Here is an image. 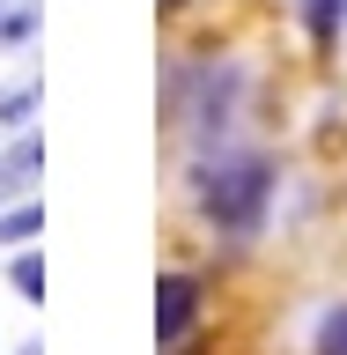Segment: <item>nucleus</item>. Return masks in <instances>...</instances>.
Segmentation results:
<instances>
[{"label":"nucleus","instance_id":"obj_4","mask_svg":"<svg viewBox=\"0 0 347 355\" xmlns=\"http://www.w3.org/2000/svg\"><path fill=\"white\" fill-rule=\"evenodd\" d=\"M44 230V207L30 200V207H15V215H0V244H30Z\"/></svg>","mask_w":347,"mask_h":355},{"label":"nucleus","instance_id":"obj_1","mask_svg":"<svg viewBox=\"0 0 347 355\" xmlns=\"http://www.w3.org/2000/svg\"><path fill=\"white\" fill-rule=\"evenodd\" d=\"M266 193H274V171L259 155H229V163H207L199 171V207L215 230H259Z\"/></svg>","mask_w":347,"mask_h":355},{"label":"nucleus","instance_id":"obj_9","mask_svg":"<svg viewBox=\"0 0 347 355\" xmlns=\"http://www.w3.org/2000/svg\"><path fill=\"white\" fill-rule=\"evenodd\" d=\"M163 8H170V0H163Z\"/></svg>","mask_w":347,"mask_h":355},{"label":"nucleus","instance_id":"obj_5","mask_svg":"<svg viewBox=\"0 0 347 355\" xmlns=\"http://www.w3.org/2000/svg\"><path fill=\"white\" fill-rule=\"evenodd\" d=\"M318 355H347V304L326 311V326H318Z\"/></svg>","mask_w":347,"mask_h":355},{"label":"nucleus","instance_id":"obj_3","mask_svg":"<svg viewBox=\"0 0 347 355\" xmlns=\"http://www.w3.org/2000/svg\"><path fill=\"white\" fill-rule=\"evenodd\" d=\"M37 163H44V141H15L8 163H0V193H22V185L37 178Z\"/></svg>","mask_w":347,"mask_h":355},{"label":"nucleus","instance_id":"obj_7","mask_svg":"<svg viewBox=\"0 0 347 355\" xmlns=\"http://www.w3.org/2000/svg\"><path fill=\"white\" fill-rule=\"evenodd\" d=\"M0 37H30V0H0Z\"/></svg>","mask_w":347,"mask_h":355},{"label":"nucleus","instance_id":"obj_8","mask_svg":"<svg viewBox=\"0 0 347 355\" xmlns=\"http://www.w3.org/2000/svg\"><path fill=\"white\" fill-rule=\"evenodd\" d=\"M332 22H340V0H310V30L332 37Z\"/></svg>","mask_w":347,"mask_h":355},{"label":"nucleus","instance_id":"obj_6","mask_svg":"<svg viewBox=\"0 0 347 355\" xmlns=\"http://www.w3.org/2000/svg\"><path fill=\"white\" fill-rule=\"evenodd\" d=\"M15 288L30 296V304L44 296V259H37V252H22V259H15Z\"/></svg>","mask_w":347,"mask_h":355},{"label":"nucleus","instance_id":"obj_2","mask_svg":"<svg viewBox=\"0 0 347 355\" xmlns=\"http://www.w3.org/2000/svg\"><path fill=\"white\" fill-rule=\"evenodd\" d=\"M193 311H199V282L193 274H163V282H155V333H163V340H185Z\"/></svg>","mask_w":347,"mask_h":355}]
</instances>
